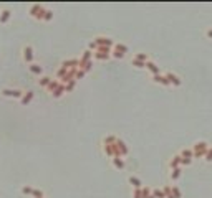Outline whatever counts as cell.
<instances>
[{"instance_id": "obj_1", "label": "cell", "mask_w": 212, "mask_h": 198, "mask_svg": "<svg viewBox=\"0 0 212 198\" xmlns=\"http://www.w3.org/2000/svg\"><path fill=\"white\" fill-rule=\"evenodd\" d=\"M113 147H114V157H121V158H123V157H126L128 154H129L128 145L121 141V139H118L116 144H114Z\"/></svg>"}, {"instance_id": "obj_2", "label": "cell", "mask_w": 212, "mask_h": 198, "mask_svg": "<svg viewBox=\"0 0 212 198\" xmlns=\"http://www.w3.org/2000/svg\"><path fill=\"white\" fill-rule=\"evenodd\" d=\"M46 8L40 5V3H33V5L30 7V15L35 18V20H42L43 22V15H45Z\"/></svg>"}, {"instance_id": "obj_3", "label": "cell", "mask_w": 212, "mask_h": 198, "mask_svg": "<svg viewBox=\"0 0 212 198\" xmlns=\"http://www.w3.org/2000/svg\"><path fill=\"white\" fill-rule=\"evenodd\" d=\"M22 56H23V61L28 63V65H32L33 63V58H35V53H33V48L30 45H27V46H23V50H22Z\"/></svg>"}, {"instance_id": "obj_4", "label": "cell", "mask_w": 212, "mask_h": 198, "mask_svg": "<svg viewBox=\"0 0 212 198\" xmlns=\"http://www.w3.org/2000/svg\"><path fill=\"white\" fill-rule=\"evenodd\" d=\"M61 68H65V70H80V60H76V58L65 60L63 63H61Z\"/></svg>"}, {"instance_id": "obj_5", "label": "cell", "mask_w": 212, "mask_h": 198, "mask_svg": "<svg viewBox=\"0 0 212 198\" xmlns=\"http://www.w3.org/2000/svg\"><path fill=\"white\" fill-rule=\"evenodd\" d=\"M93 41H95L98 46H109V48L114 46V41L111 40V38H108V36H96Z\"/></svg>"}, {"instance_id": "obj_6", "label": "cell", "mask_w": 212, "mask_h": 198, "mask_svg": "<svg viewBox=\"0 0 212 198\" xmlns=\"http://www.w3.org/2000/svg\"><path fill=\"white\" fill-rule=\"evenodd\" d=\"M2 94L5 96V98H20L22 99V96L25 94L23 91H20V89H10V88H5L2 91Z\"/></svg>"}, {"instance_id": "obj_7", "label": "cell", "mask_w": 212, "mask_h": 198, "mask_svg": "<svg viewBox=\"0 0 212 198\" xmlns=\"http://www.w3.org/2000/svg\"><path fill=\"white\" fill-rule=\"evenodd\" d=\"M167 79H169V83H171V86H176V88H179V86L182 84V81H181V78L177 74H174V73H171V71H167V73L164 74Z\"/></svg>"}, {"instance_id": "obj_8", "label": "cell", "mask_w": 212, "mask_h": 198, "mask_svg": "<svg viewBox=\"0 0 212 198\" xmlns=\"http://www.w3.org/2000/svg\"><path fill=\"white\" fill-rule=\"evenodd\" d=\"M33 98H35V93H33V91H27V93L22 96V99H20L22 106H28L33 101Z\"/></svg>"}, {"instance_id": "obj_9", "label": "cell", "mask_w": 212, "mask_h": 198, "mask_svg": "<svg viewBox=\"0 0 212 198\" xmlns=\"http://www.w3.org/2000/svg\"><path fill=\"white\" fill-rule=\"evenodd\" d=\"M152 81H154V83H157V84H162V86H171L169 79H167L164 74H156V76H152Z\"/></svg>"}, {"instance_id": "obj_10", "label": "cell", "mask_w": 212, "mask_h": 198, "mask_svg": "<svg viewBox=\"0 0 212 198\" xmlns=\"http://www.w3.org/2000/svg\"><path fill=\"white\" fill-rule=\"evenodd\" d=\"M181 160H182V157L177 154V155H174V157H171V160H169V168L171 170H174V168H177V167H181Z\"/></svg>"}, {"instance_id": "obj_11", "label": "cell", "mask_w": 212, "mask_h": 198, "mask_svg": "<svg viewBox=\"0 0 212 198\" xmlns=\"http://www.w3.org/2000/svg\"><path fill=\"white\" fill-rule=\"evenodd\" d=\"M146 68H148L149 71H151V74H152V76L161 74V70H159V66H157L154 61H148V63H146Z\"/></svg>"}, {"instance_id": "obj_12", "label": "cell", "mask_w": 212, "mask_h": 198, "mask_svg": "<svg viewBox=\"0 0 212 198\" xmlns=\"http://www.w3.org/2000/svg\"><path fill=\"white\" fill-rule=\"evenodd\" d=\"M10 17H12V12L8 10V8H3L2 12H0V23H7L8 20H10Z\"/></svg>"}, {"instance_id": "obj_13", "label": "cell", "mask_w": 212, "mask_h": 198, "mask_svg": "<svg viewBox=\"0 0 212 198\" xmlns=\"http://www.w3.org/2000/svg\"><path fill=\"white\" fill-rule=\"evenodd\" d=\"M207 149H209V144H207L205 141H199V142H196L194 144V149H192V150L194 152H197V150H207Z\"/></svg>"}, {"instance_id": "obj_14", "label": "cell", "mask_w": 212, "mask_h": 198, "mask_svg": "<svg viewBox=\"0 0 212 198\" xmlns=\"http://www.w3.org/2000/svg\"><path fill=\"white\" fill-rule=\"evenodd\" d=\"M111 163H113L114 168H118V170H123V168H124V160H123L121 157H114V158H111Z\"/></svg>"}, {"instance_id": "obj_15", "label": "cell", "mask_w": 212, "mask_h": 198, "mask_svg": "<svg viewBox=\"0 0 212 198\" xmlns=\"http://www.w3.org/2000/svg\"><path fill=\"white\" fill-rule=\"evenodd\" d=\"M60 84H61V83H60L58 79H51V83L46 86V91H48V93H51V94H53V93H55L56 89L60 88Z\"/></svg>"}, {"instance_id": "obj_16", "label": "cell", "mask_w": 212, "mask_h": 198, "mask_svg": "<svg viewBox=\"0 0 212 198\" xmlns=\"http://www.w3.org/2000/svg\"><path fill=\"white\" fill-rule=\"evenodd\" d=\"M28 70H30V73L37 74V76H40V74L43 73V68H42L40 65H37V63H32V65L28 66Z\"/></svg>"}, {"instance_id": "obj_17", "label": "cell", "mask_w": 212, "mask_h": 198, "mask_svg": "<svg viewBox=\"0 0 212 198\" xmlns=\"http://www.w3.org/2000/svg\"><path fill=\"white\" fill-rule=\"evenodd\" d=\"M93 58H95V60H98V61H106V60H109V58H111V55H109V53H101V51H95Z\"/></svg>"}, {"instance_id": "obj_18", "label": "cell", "mask_w": 212, "mask_h": 198, "mask_svg": "<svg viewBox=\"0 0 212 198\" xmlns=\"http://www.w3.org/2000/svg\"><path fill=\"white\" fill-rule=\"evenodd\" d=\"M128 182L133 185V188H143V182L139 180L138 177H134V175H131V177H129V178H128Z\"/></svg>"}, {"instance_id": "obj_19", "label": "cell", "mask_w": 212, "mask_h": 198, "mask_svg": "<svg viewBox=\"0 0 212 198\" xmlns=\"http://www.w3.org/2000/svg\"><path fill=\"white\" fill-rule=\"evenodd\" d=\"M80 70H83L85 73H88V71L93 70V63H91V61H81L80 60Z\"/></svg>"}, {"instance_id": "obj_20", "label": "cell", "mask_w": 212, "mask_h": 198, "mask_svg": "<svg viewBox=\"0 0 212 198\" xmlns=\"http://www.w3.org/2000/svg\"><path fill=\"white\" fill-rule=\"evenodd\" d=\"M179 155L182 158H194V150H192V149H182Z\"/></svg>"}, {"instance_id": "obj_21", "label": "cell", "mask_w": 212, "mask_h": 198, "mask_svg": "<svg viewBox=\"0 0 212 198\" xmlns=\"http://www.w3.org/2000/svg\"><path fill=\"white\" fill-rule=\"evenodd\" d=\"M65 93H66V89H65V84L61 83V84H60V88L56 89V91H55V93H53L51 96H53V98H56V99H58V98H61V96H63Z\"/></svg>"}, {"instance_id": "obj_22", "label": "cell", "mask_w": 212, "mask_h": 198, "mask_svg": "<svg viewBox=\"0 0 212 198\" xmlns=\"http://www.w3.org/2000/svg\"><path fill=\"white\" fill-rule=\"evenodd\" d=\"M181 172H182V168L181 167H177L174 168V170H171V180H179V177H181Z\"/></svg>"}, {"instance_id": "obj_23", "label": "cell", "mask_w": 212, "mask_h": 198, "mask_svg": "<svg viewBox=\"0 0 212 198\" xmlns=\"http://www.w3.org/2000/svg\"><path fill=\"white\" fill-rule=\"evenodd\" d=\"M93 55H95L93 51H90V50H85L80 60H81V61H91V58H93Z\"/></svg>"}, {"instance_id": "obj_24", "label": "cell", "mask_w": 212, "mask_h": 198, "mask_svg": "<svg viewBox=\"0 0 212 198\" xmlns=\"http://www.w3.org/2000/svg\"><path fill=\"white\" fill-rule=\"evenodd\" d=\"M114 50L119 51V53H123V55H126V53H128V46L123 45V43H114Z\"/></svg>"}, {"instance_id": "obj_25", "label": "cell", "mask_w": 212, "mask_h": 198, "mask_svg": "<svg viewBox=\"0 0 212 198\" xmlns=\"http://www.w3.org/2000/svg\"><path fill=\"white\" fill-rule=\"evenodd\" d=\"M50 83H51V78H50V76H42L40 81H38V84H40L42 88H46Z\"/></svg>"}, {"instance_id": "obj_26", "label": "cell", "mask_w": 212, "mask_h": 198, "mask_svg": "<svg viewBox=\"0 0 212 198\" xmlns=\"http://www.w3.org/2000/svg\"><path fill=\"white\" fill-rule=\"evenodd\" d=\"M116 141H118L116 136H106L104 141H103V144H104V145H113V144L116 142Z\"/></svg>"}, {"instance_id": "obj_27", "label": "cell", "mask_w": 212, "mask_h": 198, "mask_svg": "<svg viewBox=\"0 0 212 198\" xmlns=\"http://www.w3.org/2000/svg\"><path fill=\"white\" fill-rule=\"evenodd\" d=\"M134 60H139V61H143V63H148L149 58H148L146 53H136V55H134Z\"/></svg>"}, {"instance_id": "obj_28", "label": "cell", "mask_w": 212, "mask_h": 198, "mask_svg": "<svg viewBox=\"0 0 212 198\" xmlns=\"http://www.w3.org/2000/svg\"><path fill=\"white\" fill-rule=\"evenodd\" d=\"M162 192H164L166 198H174V195H172V187H169V185L162 187Z\"/></svg>"}, {"instance_id": "obj_29", "label": "cell", "mask_w": 212, "mask_h": 198, "mask_svg": "<svg viewBox=\"0 0 212 198\" xmlns=\"http://www.w3.org/2000/svg\"><path fill=\"white\" fill-rule=\"evenodd\" d=\"M152 195H154V198H166L164 192H162V188H154V190H152Z\"/></svg>"}, {"instance_id": "obj_30", "label": "cell", "mask_w": 212, "mask_h": 198, "mask_svg": "<svg viewBox=\"0 0 212 198\" xmlns=\"http://www.w3.org/2000/svg\"><path fill=\"white\" fill-rule=\"evenodd\" d=\"M76 88V79H73V81H70V83H66L65 84V89H66V93H71Z\"/></svg>"}, {"instance_id": "obj_31", "label": "cell", "mask_w": 212, "mask_h": 198, "mask_svg": "<svg viewBox=\"0 0 212 198\" xmlns=\"http://www.w3.org/2000/svg\"><path fill=\"white\" fill-rule=\"evenodd\" d=\"M33 198H45V193L43 190H38V188H33V193H32Z\"/></svg>"}, {"instance_id": "obj_32", "label": "cell", "mask_w": 212, "mask_h": 198, "mask_svg": "<svg viewBox=\"0 0 212 198\" xmlns=\"http://www.w3.org/2000/svg\"><path fill=\"white\" fill-rule=\"evenodd\" d=\"M131 65L134 66V68H146V63H143V61H139V60H131Z\"/></svg>"}, {"instance_id": "obj_33", "label": "cell", "mask_w": 212, "mask_h": 198, "mask_svg": "<svg viewBox=\"0 0 212 198\" xmlns=\"http://www.w3.org/2000/svg\"><path fill=\"white\" fill-rule=\"evenodd\" d=\"M141 193H143V198H148V196L152 195V190H151L149 187H143V188H141Z\"/></svg>"}, {"instance_id": "obj_34", "label": "cell", "mask_w": 212, "mask_h": 198, "mask_svg": "<svg viewBox=\"0 0 212 198\" xmlns=\"http://www.w3.org/2000/svg\"><path fill=\"white\" fill-rule=\"evenodd\" d=\"M22 193H23V195H30V196H32V193H33V187H30V185L22 187Z\"/></svg>"}, {"instance_id": "obj_35", "label": "cell", "mask_w": 212, "mask_h": 198, "mask_svg": "<svg viewBox=\"0 0 212 198\" xmlns=\"http://www.w3.org/2000/svg\"><path fill=\"white\" fill-rule=\"evenodd\" d=\"M50 20H53V12L51 10H46L45 15H43V22H50Z\"/></svg>"}, {"instance_id": "obj_36", "label": "cell", "mask_w": 212, "mask_h": 198, "mask_svg": "<svg viewBox=\"0 0 212 198\" xmlns=\"http://www.w3.org/2000/svg\"><path fill=\"white\" fill-rule=\"evenodd\" d=\"M111 56H113V58H116V60H123V58H124L123 53H119V51H116V50H113V51H111Z\"/></svg>"}, {"instance_id": "obj_37", "label": "cell", "mask_w": 212, "mask_h": 198, "mask_svg": "<svg viewBox=\"0 0 212 198\" xmlns=\"http://www.w3.org/2000/svg\"><path fill=\"white\" fill-rule=\"evenodd\" d=\"M204 160H207V162H212V147H209V149H207Z\"/></svg>"}, {"instance_id": "obj_38", "label": "cell", "mask_w": 212, "mask_h": 198, "mask_svg": "<svg viewBox=\"0 0 212 198\" xmlns=\"http://www.w3.org/2000/svg\"><path fill=\"white\" fill-rule=\"evenodd\" d=\"M133 198H143L141 188H134V190H133Z\"/></svg>"}, {"instance_id": "obj_39", "label": "cell", "mask_w": 212, "mask_h": 198, "mask_svg": "<svg viewBox=\"0 0 212 198\" xmlns=\"http://www.w3.org/2000/svg\"><path fill=\"white\" fill-rule=\"evenodd\" d=\"M172 195H174V198H181L182 193H181V190L177 187H172Z\"/></svg>"}, {"instance_id": "obj_40", "label": "cell", "mask_w": 212, "mask_h": 198, "mask_svg": "<svg viewBox=\"0 0 212 198\" xmlns=\"http://www.w3.org/2000/svg\"><path fill=\"white\" fill-rule=\"evenodd\" d=\"M205 152H207V150H205ZM205 152H204V150L194 152V158H204V157H205Z\"/></svg>"}, {"instance_id": "obj_41", "label": "cell", "mask_w": 212, "mask_h": 198, "mask_svg": "<svg viewBox=\"0 0 212 198\" xmlns=\"http://www.w3.org/2000/svg\"><path fill=\"white\" fill-rule=\"evenodd\" d=\"M85 74H86V73H85L83 70H78V71H76V74H75V79L78 81V79H81V78H83Z\"/></svg>"}, {"instance_id": "obj_42", "label": "cell", "mask_w": 212, "mask_h": 198, "mask_svg": "<svg viewBox=\"0 0 212 198\" xmlns=\"http://www.w3.org/2000/svg\"><path fill=\"white\" fill-rule=\"evenodd\" d=\"M191 163H192V158H182V160H181V167L182 165H191Z\"/></svg>"}, {"instance_id": "obj_43", "label": "cell", "mask_w": 212, "mask_h": 198, "mask_svg": "<svg viewBox=\"0 0 212 198\" xmlns=\"http://www.w3.org/2000/svg\"><path fill=\"white\" fill-rule=\"evenodd\" d=\"M207 38H210V40H212V28H209V30H207Z\"/></svg>"}, {"instance_id": "obj_44", "label": "cell", "mask_w": 212, "mask_h": 198, "mask_svg": "<svg viewBox=\"0 0 212 198\" xmlns=\"http://www.w3.org/2000/svg\"><path fill=\"white\" fill-rule=\"evenodd\" d=\"M148 198H154V195H151V196H148Z\"/></svg>"}]
</instances>
